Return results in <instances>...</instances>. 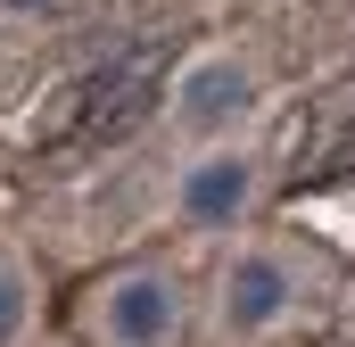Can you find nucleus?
Returning a JSON list of instances; mask_svg holds the SVG:
<instances>
[{
  "instance_id": "f257e3e1",
  "label": "nucleus",
  "mask_w": 355,
  "mask_h": 347,
  "mask_svg": "<svg viewBox=\"0 0 355 347\" xmlns=\"http://www.w3.org/2000/svg\"><path fill=\"white\" fill-rule=\"evenodd\" d=\"M297 298H306L297 257L272 248V240H248V248H232V257L215 264L207 323H215V339H223V347H257V339H272V331L297 314Z\"/></svg>"
},
{
  "instance_id": "f03ea898",
  "label": "nucleus",
  "mask_w": 355,
  "mask_h": 347,
  "mask_svg": "<svg viewBox=\"0 0 355 347\" xmlns=\"http://www.w3.org/2000/svg\"><path fill=\"white\" fill-rule=\"evenodd\" d=\"M248 108H257V67H248L240 50H198V58H182L174 91H166L174 133H182V141H198V149L232 141Z\"/></svg>"
},
{
  "instance_id": "7ed1b4c3",
  "label": "nucleus",
  "mask_w": 355,
  "mask_h": 347,
  "mask_svg": "<svg viewBox=\"0 0 355 347\" xmlns=\"http://www.w3.org/2000/svg\"><path fill=\"white\" fill-rule=\"evenodd\" d=\"M182 331V281L166 264H124L91 289V339L99 347H174Z\"/></svg>"
},
{
  "instance_id": "20e7f679",
  "label": "nucleus",
  "mask_w": 355,
  "mask_h": 347,
  "mask_svg": "<svg viewBox=\"0 0 355 347\" xmlns=\"http://www.w3.org/2000/svg\"><path fill=\"white\" fill-rule=\"evenodd\" d=\"M257 182H265V158H257L248 141L190 149L182 174H174V215H182V223H198V232H232V223L248 215Z\"/></svg>"
},
{
  "instance_id": "39448f33",
  "label": "nucleus",
  "mask_w": 355,
  "mask_h": 347,
  "mask_svg": "<svg viewBox=\"0 0 355 347\" xmlns=\"http://www.w3.org/2000/svg\"><path fill=\"white\" fill-rule=\"evenodd\" d=\"M25 323H33V281H25V264L0 248V347L25 339Z\"/></svg>"
}]
</instances>
